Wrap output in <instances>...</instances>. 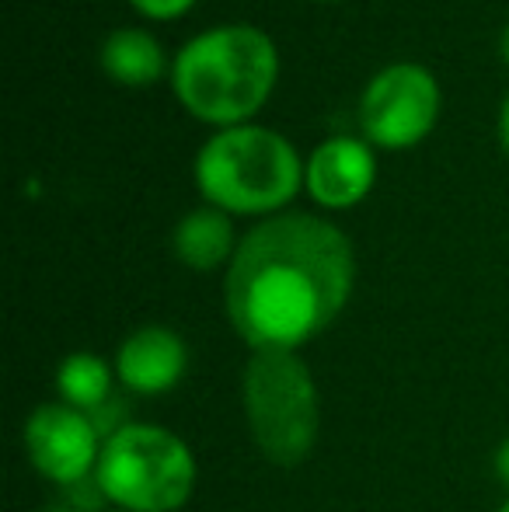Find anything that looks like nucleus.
<instances>
[{"label":"nucleus","mask_w":509,"mask_h":512,"mask_svg":"<svg viewBox=\"0 0 509 512\" xmlns=\"http://www.w3.org/2000/svg\"><path fill=\"white\" fill-rule=\"evenodd\" d=\"M356 255L335 223L279 213L241 237L227 265V317L252 352H297L346 310Z\"/></svg>","instance_id":"1"},{"label":"nucleus","mask_w":509,"mask_h":512,"mask_svg":"<svg viewBox=\"0 0 509 512\" xmlns=\"http://www.w3.org/2000/svg\"><path fill=\"white\" fill-rule=\"evenodd\" d=\"M279 74V53L255 25L206 28L178 49L171 84L196 119L241 126L265 105Z\"/></svg>","instance_id":"2"},{"label":"nucleus","mask_w":509,"mask_h":512,"mask_svg":"<svg viewBox=\"0 0 509 512\" xmlns=\"http://www.w3.org/2000/svg\"><path fill=\"white\" fill-rule=\"evenodd\" d=\"M196 185L224 213H276L304 185V161L265 126H227L196 154Z\"/></svg>","instance_id":"3"},{"label":"nucleus","mask_w":509,"mask_h":512,"mask_svg":"<svg viewBox=\"0 0 509 512\" xmlns=\"http://www.w3.org/2000/svg\"><path fill=\"white\" fill-rule=\"evenodd\" d=\"M95 481L116 509L178 512L196 492V457L161 425L123 422L105 436Z\"/></svg>","instance_id":"4"},{"label":"nucleus","mask_w":509,"mask_h":512,"mask_svg":"<svg viewBox=\"0 0 509 512\" xmlns=\"http://www.w3.org/2000/svg\"><path fill=\"white\" fill-rule=\"evenodd\" d=\"M241 401L252 443L269 464L297 467L318 443L321 405L307 363L297 352H252L241 377Z\"/></svg>","instance_id":"5"},{"label":"nucleus","mask_w":509,"mask_h":512,"mask_svg":"<svg viewBox=\"0 0 509 512\" xmlns=\"http://www.w3.org/2000/svg\"><path fill=\"white\" fill-rule=\"evenodd\" d=\"M440 115V84L419 63H391L377 70L360 98V126L377 147H412Z\"/></svg>","instance_id":"6"},{"label":"nucleus","mask_w":509,"mask_h":512,"mask_svg":"<svg viewBox=\"0 0 509 512\" xmlns=\"http://www.w3.org/2000/svg\"><path fill=\"white\" fill-rule=\"evenodd\" d=\"M98 425L88 411H77L63 401L39 405L25 422V453L32 467L46 481L60 488H74L95 478L98 457H102Z\"/></svg>","instance_id":"7"},{"label":"nucleus","mask_w":509,"mask_h":512,"mask_svg":"<svg viewBox=\"0 0 509 512\" xmlns=\"http://www.w3.org/2000/svg\"><path fill=\"white\" fill-rule=\"evenodd\" d=\"M374 178H377L374 150H370V143L356 140V136H328L307 157V171H304L311 199L328 209L356 206L374 189Z\"/></svg>","instance_id":"8"},{"label":"nucleus","mask_w":509,"mask_h":512,"mask_svg":"<svg viewBox=\"0 0 509 512\" xmlns=\"http://www.w3.org/2000/svg\"><path fill=\"white\" fill-rule=\"evenodd\" d=\"M189 370V349L182 335L161 324H147L126 335L116 356V377L123 380L126 391L140 398H157L178 387V380Z\"/></svg>","instance_id":"9"},{"label":"nucleus","mask_w":509,"mask_h":512,"mask_svg":"<svg viewBox=\"0 0 509 512\" xmlns=\"http://www.w3.org/2000/svg\"><path fill=\"white\" fill-rule=\"evenodd\" d=\"M171 248H175L178 262L189 265L196 272H213L224 262H231L238 244H234V227L227 220L224 209L203 206L185 213L171 230Z\"/></svg>","instance_id":"10"},{"label":"nucleus","mask_w":509,"mask_h":512,"mask_svg":"<svg viewBox=\"0 0 509 512\" xmlns=\"http://www.w3.org/2000/svg\"><path fill=\"white\" fill-rule=\"evenodd\" d=\"M102 70L119 84L129 88H147L164 74V49L143 28H116L102 42Z\"/></svg>","instance_id":"11"},{"label":"nucleus","mask_w":509,"mask_h":512,"mask_svg":"<svg viewBox=\"0 0 509 512\" xmlns=\"http://www.w3.org/2000/svg\"><path fill=\"white\" fill-rule=\"evenodd\" d=\"M56 391L63 405L95 415L112 398V366L95 352H74L56 370Z\"/></svg>","instance_id":"12"},{"label":"nucleus","mask_w":509,"mask_h":512,"mask_svg":"<svg viewBox=\"0 0 509 512\" xmlns=\"http://www.w3.org/2000/svg\"><path fill=\"white\" fill-rule=\"evenodd\" d=\"M136 11L150 14V18H175V14L189 11L196 0H129Z\"/></svg>","instance_id":"13"},{"label":"nucleus","mask_w":509,"mask_h":512,"mask_svg":"<svg viewBox=\"0 0 509 512\" xmlns=\"http://www.w3.org/2000/svg\"><path fill=\"white\" fill-rule=\"evenodd\" d=\"M496 478L509 488V439H503V446L496 450Z\"/></svg>","instance_id":"14"},{"label":"nucleus","mask_w":509,"mask_h":512,"mask_svg":"<svg viewBox=\"0 0 509 512\" xmlns=\"http://www.w3.org/2000/svg\"><path fill=\"white\" fill-rule=\"evenodd\" d=\"M499 140L509 150V95L503 98V108H499Z\"/></svg>","instance_id":"15"},{"label":"nucleus","mask_w":509,"mask_h":512,"mask_svg":"<svg viewBox=\"0 0 509 512\" xmlns=\"http://www.w3.org/2000/svg\"><path fill=\"white\" fill-rule=\"evenodd\" d=\"M42 512H81L74 506V502H67V499H60V502H53V506H46Z\"/></svg>","instance_id":"16"},{"label":"nucleus","mask_w":509,"mask_h":512,"mask_svg":"<svg viewBox=\"0 0 509 512\" xmlns=\"http://www.w3.org/2000/svg\"><path fill=\"white\" fill-rule=\"evenodd\" d=\"M499 56L509 63V25L503 28V35H499Z\"/></svg>","instance_id":"17"},{"label":"nucleus","mask_w":509,"mask_h":512,"mask_svg":"<svg viewBox=\"0 0 509 512\" xmlns=\"http://www.w3.org/2000/svg\"><path fill=\"white\" fill-rule=\"evenodd\" d=\"M499 512H509V499L503 502V509H499Z\"/></svg>","instance_id":"18"},{"label":"nucleus","mask_w":509,"mask_h":512,"mask_svg":"<svg viewBox=\"0 0 509 512\" xmlns=\"http://www.w3.org/2000/svg\"><path fill=\"white\" fill-rule=\"evenodd\" d=\"M109 512H126V509H109Z\"/></svg>","instance_id":"19"}]
</instances>
